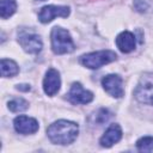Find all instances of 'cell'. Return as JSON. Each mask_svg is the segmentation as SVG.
I'll return each mask as SVG.
<instances>
[{
  "instance_id": "5bb4252c",
  "label": "cell",
  "mask_w": 153,
  "mask_h": 153,
  "mask_svg": "<svg viewBox=\"0 0 153 153\" xmlns=\"http://www.w3.org/2000/svg\"><path fill=\"white\" fill-rule=\"evenodd\" d=\"M17 10L16 0H1L0 1V17L2 19L10 18Z\"/></svg>"
},
{
  "instance_id": "52a82bcc",
  "label": "cell",
  "mask_w": 153,
  "mask_h": 153,
  "mask_svg": "<svg viewBox=\"0 0 153 153\" xmlns=\"http://www.w3.org/2000/svg\"><path fill=\"white\" fill-rule=\"evenodd\" d=\"M122 85H123L122 78L117 74H109L102 79L103 88L115 98H121L124 94V90Z\"/></svg>"
},
{
  "instance_id": "6da1fadb",
  "label": "cell",
  "mask_w": 153,
  "mask_h": 153,
  "mask_svg": "<svg viewBox=\"0 0 153 153\" xmlns=\"http://www.w3.org/2000/svg\"><path fill=\"white\" fill-rule=\"evenodd\" d=\"M78 133V124L67 120H59L50 124L47 129L49 140L55 145H71L76 139Z\"/></svg>"
},
{
  "instance_id": "ac0fdd59",
  "label": "cell",
  "mask_w": 153,
  "mask_h": 153,
  "mask_svg": "<svg viewBox=\"0 0 153 153\" xmlns=\"http://www.w3.org/2000/svg\"><path fill=\"white\" fill-rule=\"evenodd\" d=\"M17 90L20 91H30V86L26 84H22V85H17Z\"/></svg>"
},
{
  "instance_id": "7c38bea8",
  "label": "cell",
  "mask_w": 153,
  "mask_h": 153,
  "mask_svg": "<svg viewBox=\"0 0 153 153\" xmlns=\"http://www.w3.org/2000/svg\"><path fill=\"white\" fill-rule=\"evenodd\" d=\"M116 45L122 53H130L135 49V36L129 31H123L116 37Z\"/></svg>"
},
{
  "instance_id": "8992f818",
  "label": "cell",
  "mask_w": 153,
  "mask_h": 153,
  "mask_svg": "<svg viewBox=\"0 0 153 153\" xmlns=\"http://www.w3.org/2000/svg\"><path fill=\"white\" fill-rule=\"evenodd\" d=\"M18 42L24 49V51L29 54H37L42 50L43 47L41 37L32 32H23L22 35H19Z\"/></svg>"
},
{
  "instance_id": "9a60e30c",
  "label": "cell",
  "mask_w": 153,
  "mask_h": 153,
  "mask_svg": "<svg viewBox=\"0 0 153 153\" xmlns=\"http://www.w3.org/2000/svg\"><path fill=\"white\" fill-rule=\"evenodd\" d=\"M29 108V103L23 98H14L8 102V109L12 112H20Z\"/></svg>"
},
{
  "instance_id": "9c48e42d",
  "label": "cell",
  "mask_w": 153,
  "mask_h": 153,
  "mask_svg": "<svg viewBox=\"0 0 153 153\" xmlns=\"http://www.w3.org/2000/svg\"><path fill=\"white\" fill-rule=\"evenodd\" d=\"M13 126H14V129L17 133L24 134V135L33 134L38 130V122L35 118L24 116V115L16 117L13 121Z\"/></svg>"
},
{
  "instance_id": "7a4b0ae2",
  "label": "cell",
  "mask_w": 153,
  "mask_h": 153,
  "mask_svg": "<svg viewBox=\"0 0 153 153\" xmlns=\"http://www.w3.org/2000/svg\"><path fill=\"white\" fill-rule=\"evenodd\" d=\"M50 39H51V49L57 55L72 53L75 48L69 32L60 26L53 27L50 33Z\"/></svg>"
},
{
  "instance_id": "30bf717a",
  "label": "cell",
  "mask_w": 153,
  "mask_h": 153,
  "mask_svg": "<svg viewBox=\"0 0 153 153\" xmlns=\"http://www.w3.org/2000/svg\"><path fill=\"white\" fill-rule=\"evenodd\" d=\"M121 137H122V129L117 123H114L105 130V133L100 137L99 143L102 147L109 148L112 145H115L116 142H118L121 140Z\"/></svg>"
},
{
  "instance_id": "4fadbf2b",
  "label": "cell",
  "mask_w": 153,
  "mask_h": 153,
  "mask_svg": "<svg viewBox=\"0 0 153 153\" xmlns=\"http://www.w3.org/2000/svg\"><path fill=\"white\" fill-rule=\"evenodd\" d=\"M1 76L4 78H11L18 74L19 67L18 65L10 59H1Z\"/></svg>"
},
{
  "instance_id": "e0dca14e",
  "label": "cell",
  "mask_w": 153,
  "mask_h": 153,
  "mask_svg": "<svg viewBox=\"0 0 153 153\" xmlns=\"http://www.w3.org/2000/svg\"><path fill=\"white\" fill-rule=\"evenodd\" d=\"M134 6L139 12H146L149 7L147 0H134Z\"/></svg>"
},
{
  "instance_id": "277c9868",
  "label": "cell",
  "mask_w": 153,
  "mask_h": 153,
  "mask_svg": "<svg viewBox=\"0 0 153 153\" xmlns=\"http://www.w3.org/2000/svg\"><path fill=\"white\" fill-rule=\"evenodd\" d=\"M69 16V7L68 6H56V5H48L41 8L38 13V20L43 24L50 23L55 17L67 18Z\"/></svg>"
},
{
  "instance_id": "5b68a950",
  "label": "cell",
  "mask_w": 153,
  "mask_h": 153,
  "mask_svg": "<svg viewBox=\"0 0 153 153\" xmlns=\"http://www.w3.org/2000/svg\"><path fill=\"white\" fill-rule=\"evenodd\" d=\"M67 98L73 104H87L92 102L93 93L84 88L80 82H73L69 92L67 93Z\"/></svg>"
},
{
  "instance_id": "3957f363",
  "label": "cell",
  "mask_w": 153,
  "mask_h": 153,
  "mask_svg": "<svg viewBox=\"0 0 153 153\" xmlns=\"http://www.w3.org/2000/svg\"><path fill=\"white\" fill-rule=\"evenodd\" d=\"M117 59V55L112 50H98L93 53L85 54L80 57L82 66L90 69H98L104 65H108Z\"/></svg>"
},
{
  "instance_id": "8fae6325",
  "label": "cell",
  "mask_w": 153,
  "mask_h": 153,
  "mask_svg": "<svg viewBox=\"0 0 153 153\" xmlns=\"http://www.w3.org/2000/svg\"><path fill=\"white\" fill-rule=\"evenodd\" d=\"M134 97L143 104L153 105V84L143 82L136 86L134 90Z\"/></svg>"
},
{
  "instance_id": "2e32d148",
  "label": "cell",
  "mask_w": 153,
  "mask_h": 153,
  "mask_svg": "<svg viewBox=\"0 0 153 153\" xmlns=\"http://www.w3.org/2000/svg\"><path fill=\"white\" fill-rule=\"evenodd\" d=\"M136 148L141 152L153 151V136H143L136 141Z\"/></svg>"
},
{
  "instance_id": "d6986e66",
  "label": "cell",
  "mask_w": 153,
  "mask_h": 153,
  "mask_svg": "<svg viewBox=\"0 0 153 153\" xmlns=\"http://www.w3.org/2000/svg\"><path fill=\"white\" fill-rule=\"evenodd\" d=\"M39 1H44V0H39Z\"/></svg>"
},
{
  "instance_id": "ba28073f",
  "label": "cell",
  "mask_w": 153,
  "mask_h": 153,
  "mask_svg": "<svg viewBox=\"0 0 153 153\" xmlns=\"http://www.w3.org/2000/svg\"><path fill=\"white\" fill-rule=\"evenodd\" d=\"M61 86V78L60 73L55 68H50L47 71L44 80H43V90L45 94L48 96H54L59 92Z\"/></svg>"
}]
</instances>
